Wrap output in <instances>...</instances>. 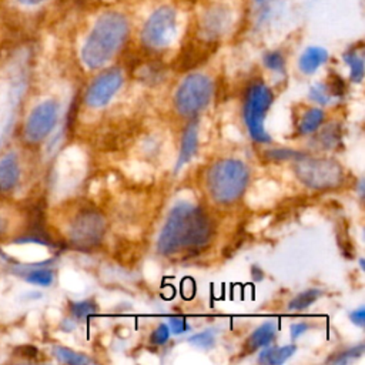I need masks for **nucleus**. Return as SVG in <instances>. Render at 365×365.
<instances>
[{
    "mask_svg": "<svg viewBox=\"0 0 365 365\" xmlns=\"http://www.w3.org/2000/svg\"><path fill=\"white\" fill-rule=\"evenodd\" d=\"M277 335V325L274 322H264L258 328L254 329V332L247 338L244 349L247 352H254L259 348L268 346Z\"/></svg>",
    "mask_w": 365,
    "mask_h": 365,
    "instance_id": "nucleus-14",
    "label": "nucleus"
},
{
    "mask_svg": "<svg viewBox=\"0 0 365 365\" xmlns=\"http://www.w3.org/2000/svg\"><path fill=\"white\" fill-rule=\"evenodd\" d=\"M168 327H170V331L175 335H180L188 331V324L182 317H171L168 321Z\"/></svg>",
    "mask_w": 365,
    "mask_h": 365,
    "instance_id": "nucleus-30",
    "label": "nucleus"
},
{
    "mask_svg": "<svg viewBox=\"0 0 365 365\" xmlns=\"http://www.w3.org/2000/svg\"><path fill=\"white\" fill-rule=\"evenodd\" d=\"M207 190L218 204L235 202L247 190L250 170L238 158H225L215 163L207 173Z\"/></svg>",
    "mask_w": 365,
    "mask_h": 365,
    "instance_id": "nucleus-3",
    "label": "nucleus"
},
{
    "mask_svg": "<svg viewBox=\"0 0 365 365\" xmlns=\"http://www.w3.org/2000/svg\"><path fill=\"white\" fill-rule=\"evenodd\" d=\"M325 120V113L324 110L318 108V107H312L308 108L299 118L298 124H297V130L299 135H307L311 134L314 131H317Z\"/></svg>",
    "mask_w": 365,
    "mask_h": 365,
    "instance_id": "nucleus-17",
    "label": "nucleus"
},
{
    "mask_svg": "<svg viewBox=\"0 0 365 365\" xmlns=\"http://www.w3.org/2000/svg\"><path fill=\"white\" fill-rule=\"evenodd\" d=\"M70 311L76 319H86L98 311V305L93 299H84L73 302Z\"/></svg>",
    "mask_w": 365,
    "mask_h": 365,
    "instance_id": "nucleus-22",
    "label": "nucleus"
},
{
    "mask_svg": "<svg viewBox=\"0 0 365 365\" xmlns=\"http://www.w3.org/2000/svg\"><path fill=\"white\" fill-rule=\"evenodd\" d=\"M339 128L335 124H329L328 127L322 128L321 133L317 135V143L322 147V150H331L339 141Z\"/></svg>",
    "mask_w": 365,
    "mask_h": 365,
    "instance_id": "nucleus-20",
    "label": "nucleus"
},
{
    "mask_svg": "<svg viewBox=\"0 0 365 365\" xmlns=\"http://www.w3.org/2000/svg\"><path fill=\"white\" fill-rule=\"evenodd\" d=\"M128 36V21L117 11L104 13L97 19L83 47L81 60L88 68H100L123 47Z\"/></svg>",
    "mask_w": 365,
    "mask_h": 365,
    "instance_id": "nucleus-2",
    "label": "nucleus"
},
{
    "mask_svg": "<svg viewBox=\"0 0 365 365\" xmlns=\"http://www.w3.org/2000/svg\"><path fill=\"white\" fill-rule=\"evenodd\" d=\"M297 351V346L294 344L285 345V346H265L264 351H261L258 356L259 364H268V365H278L284 364L287 359H289L294 352Z\"/></svg>",
    "mask_w": 365,
    "mask_h": 365,
    "instance_id": "nucleus-16",
    "label": "nucleus"
},
{
    "mask_svg": "<svg viewBox=\"0 0 365 365\" xmlns=\"http://www.w3.org/2000/svg\"><path fill=\"white\" fill-rule=\"evenodd\" d=\"M212 235V225L202 208L190 202L174 205L160 231L157 251L174 255L204 247Z\"/></svg>",
    "mask_w": 365,
    "mask_h": 365,
    "instance_id": "nucleus-1",
    "label": "nucleus"
},
{
    "mask_svg": "<svg viewBox=\"0 0 365 365\" xmlns=\"http://www.w3.org/2000/svg\"><path fill=\"white\" fill-rule=\"evenodd\" d=\"M170 334H171L170 327H168L167 324H160V325H157V327L153 329V332H151V335H150V344H151V345H155V346L164 345V344L168 341Z\"/></svg>",
    "mask_w": 365,
    "mask_h": 365,
    "instance_id": "nucleus-28",
    "label": "nucleus"
},
{
    "mask_svg": "<svg viewBox=\"0 0 365 365\" xmlns=\"http://www.w3.org/2000/svg\"><path fill=\"white\" fill-rule=\"evenodd\" d=\"M214 91V84L211 78L201 73L190 74L182 80L180 87L177 88L174 104L177 111L182 117H194L200 111H202Z\"/></svg>",
    "mask_w": 365,
    "mask_h": 365,
    "instance_id": "nucleus-6",
    "label": "nucleus"
},
{
    "mask_svg": "<svg viewBox=\"0 0 365 365\" xmlns=\"http://www.w3.org/2000/svg\"><path fill=\"white\" fill-rule=\"evenodd\" d=\"M309 100L321 104V106H325V104H329L332 100H334V96L331 94L327 83H318L315 84L311 90H309Z\"/></svg>",
    "mask_w": 365,
    "mask_h": 365,
    "instance_id": "nucleus-26",
    "label": "nucleus"
},
{
    "mask_svg": "<svg viewBox=\"0 0 365 365\" xmlns=\"http://www.w3.org/2000/svg\"><path fill=\"white\" fill-rule=\"evenodd\" d=\"M257 1H259V3H262V1H265V0H257Z\"/></svg>",
    "mask_w": 365,
    "mask_h": 365,
    "instance_id": "nucleus-34",
    "label": "nucleus"
},
{
    "mask_svg": "<svg viewBox=\"0 0 365 365\" xmlns=\"http://www.w3.org/2000/svg\"><path fill=\"white\" fill-rule=\"evenodd\" d=\"M230 23H231L230 10L224 6H214L205 11L202 17L201 29L205 37L217 38L228 30Z\"/></svg>",
    "mask_w": 365,
    "mask_h": 365,
    "instance_id": "nucleus-11",
    "label": "nucleus"
},
{
    "mask_svg": "<svg viewBox=\"0 0 365 365\" xmlns=\"http://www.w3.org/2000/svg\"><path fill=\"white\" fill-rule=\"evenodd\" d=\"M106 232L104 217L91 208L80 211L70 225L71 241L81 248H90L103 240Z\"/></svg>",
    "mask_w": 365,
    "mask_h": 365,
    "instance_id": "nucleus-8",
    "label": "nucleus"
},
{
    "mask_svg": "<svg viewBox=\"0 0 365 365\" xmlns=\"http://www.w3.org/2000/svg\"><path fill=\"white\" fill-rule=\"evenodd\" d=\"M365 351V345L364 344H358L355 346H351V348H346L338 354H335L332 358L328 359V362H332V364H348V362H352L354 359L359 358Z\"/></svg>",
    "mask_w": 365,
    "mask_h": 365,
    "instance_id": "nucleus-24",
    "label": "nucleus"
},
{
    "mask_svg": "<svg viewBox=\"0 0 365 365\" xmlns=\"http://www.w3.org/2000/svg\"><path fill=\"white\" fill-rule=\"evenodd\" d=\"M264 64L272 70V71H277V73H282L284 71V57L277 53V51H272V53H268L265 57H264Z\"/></svg>",
    "mask_w": 365,
    "mask_h": 365,
    "instance_id": "nucleus-29",
    "label": "nucleus"
},
{
    "mask_svg": "<svg viewBox=\"0 0 365 365\" xmlns=\"http://www.w3.org/2000/svg\"><path fill=\"white\" fill-rule=\"evenodd\" d=\"M197 148H198V124L195 121H191L182 133L181 148H180V155H178V161H177V170L181 168L182 165H185L195 155Z\"/></svg>",
    "mask_w": 365,
    "mask_h": 365,
    "instance_id": "nucleus-13",
    "label": "nucleus"
},
{
    "mask_svg": "<svg viewBox=\"0 0 365 365\" xmlns=\"http://www.w3.org/2000/svg\"><path fill=\"white\" fill-rule=\"evenodd\" d=\"M349 318H351V321H352L355 325L364 327V324H365V309H364V307H359V308L354 309V311L351 312Z\"/></svg>",
    "mask_w": 365,
    "mask_h": 365,
    "instance_id": "nucleus-32",
    "label": "nucleus"
},
{
    "mask_svg": "<svg viewBox=\"0 0 365 365\" xmlns=\"http://www.w3.org/2000/svg\"><path fill=\"white\" fill-rule=\"evenodd\" d=\"M177 11L171 6H161L154 10L141 30V40L151 50L167 48L177 36Z\"/></svg>",
    "mask_w": 365,
    "mask_h": 365,
    "instance_id": "nucleus-7",
    "label": "nucleus"
},
{
    "mask_svg": "<svg viewBox=\"0 0 365 365\" xmlns=\"http://www.w3.org/2000/svg\"><path fill=\"white\" fill-rule=\"evenodd\" d=\"M26 281L33 284V285H40V287H48L53 282V271L47 269V268H36V269H30L26 275H24Z\"/></svg>",
    "mask_w": 365,
    "mask_h": 365,
    "instance_id": "nucleus-23",
    "label": "nucleus"
},
{
    "mask_svg": "<svg viewBox=\"0 0 365 365\" xmlns=\"http://www.w3.org/2000/svg\"><path fill=\"white\" fill-rule=\"evenodd\" d=\"M311 328L309 324L307 322H297V324H292L289 331H291V339L295 341L297 338H299L302 334H305L308 329Z\"/></svg>",
    "mask_w": 365,
    "mask_h": 365,
    "instance_id": "nucleus-31",
    "label": "nucleus"
},
{
    "mask_svg": "<svg viewBox=\"0 0 365 365\" xmlns=\"http://www.w3.org/2000/svg\"><path fill=\"white\" fill-rule=\"evenodd\" d=\"M305 155L304 153L291 150V148H271L268 151H265V157L267 160L271 161H285V160H297L299 157Z\"/></svg>",
    "mask_w": 365,
    "mask_h": 365,
    "instance_id": "nucleus-27",
    "label": "nucleus"
},
{
    "mask_svg": "<svg viewBox=\"0 0 365 365\" xmlns=\"http://www.w3.org/2000/svg\"><path fill=\"white\" fill-rule=\"evenodd\" d=\"M274 96L271 88L262 81L250 86L244 101V121L252 140L258 143H269L271 137L265 131V115L272 104Z\"/></svg>",
    "mask_w": 365,
    "mask_h": 365,
    "instance_id": "nucleus-5",
    "label": "nucleus"
},
{
    "mask_svg": "<svg viewBox=\"0 0 365 365\" xmlns=\"http://www.w3.org/2000/svg\"><path fill=\"white\" fill-rule=\"evenodd\" d=\"M328 58V53L321 47H308L299 57V68L305 74L317 71Z\"/></svg>",
    "mask_w": 365,
    "mask_h": 365,
    "instance_id": "nucleus-15",
    "label": "nucleus"
},
{
    "mask_svg": "<svg viewBox=\"0 0 365 365\" xmlns=\"http://www.w3.org/2000/svg\"><path fill=\"white\" fill-rule=\"evenodd\" d=\"M188 342L194 346L202 348V349H210L215 345V331L214 329H205L201 332L194 334Z\"/></svg>",
    "mask_w": 365,
    "mask_h": 365,
    "instance_id": "nucleus-25",
    "label": "nucleus"
},
{
    "mask_svg": "<svg viewBox=\"0 0 365 365\" xmlns=\"http://www.w3.org/2000/svg\"><path fill=\"white\" fill-rule=\"evenodd\" d=\"M297 178L312 190L336 188L344 181L342 165L332 158L299 157L294 163Z\"/></svg>",
    "mask_w": 365,
    "mask_h": 365,
    "instance_id": "nucleus-4",
    "label": "nucleus"
},
{
    "mask_svg": "<svg viewBox=\"0 0 365 365\" xmlns=\"http://www.w3.org/2000/svg\"><path fill=\"white\" fill-rule=\"evenodd\" d=\"M345 61L349 66V77L354 83H361L364 77V60L361 56H358L355 51L345 54Z\"/></svg>",
    "mask_w": 365,
    "mask_h": 365,
    "instance_id": "nucleus-21",
    "label": "nucleus"
},
{
    "mask_svg": "<svg viewBox=\"0 0 365 365\" xmlns=\"http://www.w3.org/2000/svg\"><path fill=\"white\" fill-rule=\"evenodd\" d=\"M58 120V103L47 98L38 103L29 114L24 124V137L29 143L43 141L56 127Z\"/></svg>",
    "mask_w": 365,
    "mask_h": 365,
    "instance_id": "nucleus-9",
    "label": "nucleus"
},
{
    "mask_svg": "<svg viewBox=\"0 0 365 365\" xmlns=\"http://www.w3.org/2000/svg\"><path fill=\"white\" fill-rule=\"evenodd\" d=\"M20 178V164L16 153L9 151L0 158V191L13 190Z\"/></svg>",
    "mask_w": 365,
    "mask_h": 365,
    "instance_id": "nucleus-12",
    "label": "nucleus"
},
{
    "mask_svg": "<svg viewBox=\"0 0 365 365\" xmlns=\"http://www.w3.org/2000/svg\"><path fill=\"white\" fill-rule=\"evenodd\" d=\"M123 81L124 76L120 68L106 70L88 86L84 101L87 103V106L94 108L106 106L111 100V97L120 90Z\"/></svg>",
    "mask_w": 365,
    "mask_h": 365,
    "instance_id": "nucleus-10",
    "label": "nucleus"
},
{
    "mask_svg": "<svg viewBox=\"0 0 365 365\" xmlns=\"http://www.w3.org/2000/svg\"><path fill=\"white\" fill-rule=\"evenodd\" d=\"M53 355L57 358V361H60L63 364L84 365V364L93 362V359L90 356H87L86 354H80V352H76V351H73L70 348L60 346V345L53 348Z\"/></svg>",
    "mask_w": 365,
    "mask_h": 365,
    "instance_id": "nucleus-19",
    "label": "nucleus"
},
{
    "mask_svg": "<svg viewBox=\"0 0 365 365\" xmlns=\"http://www.w3.org/2000/svg\"><path fill=\"white\" fill-rule=\"evenodd\" d=\"M322 295V291L318 289V288H309V289H305L302 292H299L298 295H295L289 304H288V308L291 311H304L307 309L308 307H311L317 299H319Z\"/></svg>",
    "mask_w": 365,
    "mask_h": 365,
    "instance_id": "nucleus-18",
    "label": "nucleus"
},
{
    "mask_svg": "<svg viewBox=\"0 0 365 365\" xmlns=\"http://www.w3.org/2000/svg\"><path fill=\"white\" fill-rule=\"evenodd\" d=\"M16 1L23 7H37L43 4L46 0H16Z\"/></svg>",
    "mask_w": 365,
    "mask_h": 365,
    "instance_id": "nucleus-33",
    "label": "nucleus"
},
{
    "mask_svg": "<svg viewBox=\"0 0 365 365\" xmlns=\"http://www.w3.org/2000/svg\"><path fill=\"white\" fill-rule=\"evenodd\" d=\"M0 227H1V222H0Z\"/></svg>",
    "mask_w": 365,
    "mask_h": 365,
    "instance_id": "nucleus-35",
    "label": "nucleus"
}]
</instances>
